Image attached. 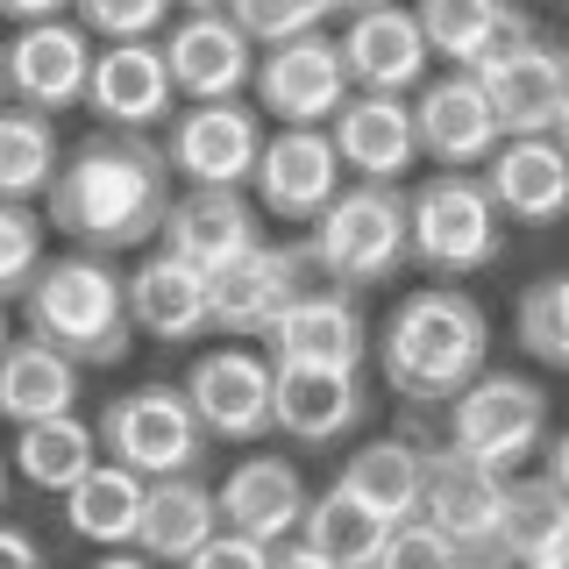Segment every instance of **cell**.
Wrapping results in <instances>:
<instances>
[{"label":"cell","mask_w":569,"mask_h":569,"mask_svg":"<svg viewBox=\"0 0 569 569\" xmlns=\"http://www.w3.org/2000/svg\"><path fill=\"white\" fill-rule=\"evenodd\" d=\"M356 506H370L378 520H413V512L427 506V441H406V435H385V441H363L342 477H335Z\"/></svg>","instance_id":"cell-30"},{"label":"cell","mask_w":569,"mask_h":569,"mask_svg":"<svg viewBox=\"0 0 569 569\" xmlns=\"http://www.w3.org/2000/svg\"><path fill=\"white\" fill-rule=\"evenodd\" d=\"M342 58H349V86H363V93H420L427 71H435V43L420 29V8L378 0V8L349 14Z\"/></svg>","instance_id":"cell-20"},{"label":"cell","mask_w":569,"mask_h":569,"mask_svg":"<svg viewBox=\"0 0 569 569\" xmlns=\"http://www.w3.org/2000/svg\"><path fill=\"white\" fill-rule=\"evenodd\" d=\"M213 491H221V520L228 527L257 533V541H271V548L284 533L307 527V506H313V491H307V477H299L292 456H242Z\"/></svg>","instance_id":"cell-25"},{"label":"cell","mask_w":569,"mask_h":569,"mask_svg":"<svg viewBox=\"0 0 569 569\" xmlns=\"http://www.w3.org/2000/svg\"><path fill=\"white\" fill-rule=\"evenodd\" d=\"M129 313H136L142 335H157V342L213 335V271H200L192 257H178V249L157 242L129 271Z\"/></svg>","instance_id":"cell-23"},{"label":"cell","mask_w":569,"mask_h":569,"mask_svg":"<svg viewBox=\"0 0 569 569\" xmlns=\"http://www.w3.org/2000/svg\"><path fill=\"white\" fill-rule=\"evenodd\" d=\"M14 342V335H8V299H0V349H8Z\"/></svg>","instance_id":"cell-47"},{"label":"cell","mask_w":569,"mask_h":569,"mask_svg":"<svg viewBox=\"0 0 569 569\" xmlns=\"http://www.w3.org/2000/svg\"><path fill=\"white\" fill-rule=\"evenodd\" d=\"M186 399L213 441H263L278 427V356H257L242 342L192 356Z\"/></svg>","instance_id":"cell-12"},{"label":"cell","mask_w":569,"mask_h":569,"mask_svg":"<svg viewBox=\"0 0 569 569\" xmlns=\"http://www.w3.org/2000/svg\"><path fill=\"white\" fill-rule=\"evenodd\" d=\"M0 100H8V43H0Z\"/></svg>","instance_id":"cell-48"},{"label":"cell","mask_w":569,"mask_h":569,"mask_svg":"<svg viewBox=\"0 0 569 569\" xmlns=\"http://www.w3.org/2000/svg\"><path fill=\"white\" fill-rule=\"evenodd\" d=\"M406 228H413V263L427 278H477L506 249V207L491 200L485 171H427L406 192Z\"/></svg>","instance_id":"cell-5"},{"label":"cell","mask_w":569,"mask_h":569,"mask_svg":"<svg viewBox=\"0 0 569 569\" xmlns=\"http://www.w3.org/2000/svg\"><path fill=\"white\" fill-rule=\"evenodd\" d=\"M171 8L178 0H71V14L93 36H107V43H121V36H164Z\"/></svg>","instance_id":"cell-38"},{"label":"cell","mask_w":569,"mask_h":569,"mask_svg":"<svg viewBox=\"0 0 569 569\" xmlns=\"http://www.w3.org/2000/svg\"><path fill=\"white\" fill-rule=\"evenodd\" d=\"M178 200V164L164 142H150V129H107L71 142L58 178L43 192V213L64 242L129 257L164 236V213Z\"/></svg>","instance_id":"cell-1"},{"label":"cell","mask_w":569,"mask_h":569,"mask_svg":"<svg viewBox=\"0 0 569 569\" xmlns=\"http://www.w3.org/2000/svg\"><path fill=\"white\" fill-rule=\"evenodd\" d=\"M64 164L58 114L29 100H0V200H43Z\"/></svg>","instance_id":"cell-33"},{"label":"cell","mask_w":569,"mask_h":569,"mask_svg":"<svg viewBox=\"0 0 569 569\" xmlns=\"http://www.w3.org/2000/svg\"><path fill=\"white\" fill-rule=\"evenodd\" d=\"M178 8H228V0H178Z\"/></svg>","instance_id":"cell-49"},{"label":"cell","mask_w":569,"mask_h":569,"mask_svg":"<svg viewBox=\"0 0 569 569\" xmlns=\"http://www.w3.org/2000/svg\"><path fill=\"white\" fill-rule=\"evenodd\" d=\"M71 0H0V14L8 22H43V14H64Z\"/></svg>","instance_id":"cell-43"},{"label":"cell","mask_w":569,"mask_h":569,"mask_svg":"<svg viewBox=\"0 0 569 569\" xmlns=\"http://www.w3.org/2000/svg\"><path fill=\"white\" fill-rule=\"evenodd\" d=\"M0 498H8V456H0Z\"/></svg>","instance_id":"cell-50"},{"label":"cell","mask_w":569,"mask_h":569,"mask_svg":"<svg viewBox=\"0 0 569 569\" xmlns=\"http://www.w3.org/2000/svg\"><path fill=\"white\" fill-rule=\"evenodd\" d=\"M427 520L449 527L462 562H506V520H512V470L456 449H427Z\"/></svg>","instance_id":"cell-7"},{"label":"cell","mask_w":569,"mask_h":569,"mask_svg":"<svg viewBox=\"0 0 569 569\" xmlns=\"http://www.w3.org/2000/svg\"><path fill=\"white\" fill-rule=\"evenodd\" d=\"M164 58H171L178 100H228L257 86L263 43L228 8H178V22L164 29Z\"/></svg>","instance_id":"cell-15"},{"label":"cell","mask_w":569,"mask_h":569,"mask_svg":"<svg viewBox=\"0 0 569 569\" xmlns=\"http://www.w3.org/2000/svg\"><path fill=\"white\" fill-rule=\"evenodd\" d=\"M43 263H50L43 200H0V299H22Z\"/></svg>","instance_id":"cell-37"},{"label":"cell","mask_w":569,"mask_h":569,"mask_svg":"<svg viewBox=\"0 0 569 569\" xmlns=\"http://www.w3.org/2000/svg\"><path fill=\"white\" fill-rule=\"evenodd\" d=\"M456 449L498 462V470H520L527 456L548 449V391L520 378V370H477L470 385L441 406Z\"/></svg>","instance_id":"cell-6"},{"label":"cell","mask_w":569,"mask_h":569,"mask_svg":"<svg viewBox=\"0 0 569 569\" xmlns=\"http://www.w3.org/2000/svg\"><path fill=\"white\" fill-rule=\"evenodd\" d=\"M477 79L491 86L506 136H548L556 114H562V93H569V50L527 29V36H512L506 50H491V58L477 64Z\"/></svg>","instance_id":"cell-21"},{"label":"cell","mask_w":569,"mask_h":569,"mask_svg":"<svg viewBox=\"0 0 569 569\" xmlns=\"http://www.w3.org/2000/svg\"><path fill=\"white\" fill-rule=\"evenodd\" d=\"M79 356H64L58 342H43L36 328H22L0 349V420L29 427L50 413H79Z\"/></svg>","instance_id":"cell-27"},{"label":"cell","mask_w":569,"mask_h":569,"mask_svg":"<svg viewBox=\"0 0 569 569\" xmlns=\"http://www.w3.org/2000/svg\"><path fill=\"white\" fill-rule=\"evenodd\" d=\"M548 477L569 491V427H562V435H548Z\"/></svg>","instance_id":"cell-44"},{"label":"cell","mask_w":569,"mask_h":569,"mask_svg":"<svg viewBox=\"0 0 569 569\" xmlns=\"http://www.w3.org/2000/svg\"><path fill=\"white\" fill-rule=\"evenodd\" d=\"M107 456L100 441V420H79V413H50V420H29L14 427V477H22L29 491H50L64 498L79 485L86 470Z\"/></svg>","instance_id":"cell-32"},{"label":"cell","mask_w":569,"mask_h":569,"mask_svg":"<svg viewBox=\"0 0 569 569\" xmlns=\"http://www.w3.org/2000/svg\"><path fill=\"white\" fill-rule=\"evenodd\" d=\"M413 114H420V150L449 171H485L491 150L506 142V121H498V100L477 71L449 64L441 79H427L413 93Z\"/></svg>","instance_id":"cell-16"},{"label":"cell","mask_w":569,"mask_h":569,"mask_svg":"<svg viewBox=\"0 0 569 569\" xmlns=\"http://www.w3.org/2000/svg\"><path fill=\"white\" fill-rule=\"evenodd\" d=\"M228 14L257 36V43H284V36H307L328 22V0H228Z\"/></svg>","instance_id":"cell-39"},{"label":"cell","mask_w":569,"mask_h":569,"mask_svg":"<svg viewBox=\"0 0 569 569\" xmlns=\"http://www.w3.org/2000/svg\"><path fill=\"white\" fill-rule=\"evenodd\" d=\"M22 328H36L43 342H58L64 356H79L86 370H114L136 342V313H129V278L114 271L107 249H64L22 292Z\"/></svg>","instance_id":"cell-3"},{"label":"cell","mask_w":569,"mask_h":569,"mask_svg":"<svg viewBox=\"0 0 569 569\" xmlns=\"http://www.w3.org/2000/svg\"><path fill=\"white\" fill-rule=\"evenodd\" d=\"M413 8H420V29L435 43V58L462 64V71H477L491 50H506L512 36L533 29L520 0H413Z\"/></svg>","instance_id":"cell-31"},{"label":"cell","mask_w":569,"mask_h":569,"mask_svg":"<svg viewBox=\"0 0 569 569\" xmlns=\"http://www.w3.org/2000/svg\"><path fill=\"white\" fill-rule=\"evenodd\" d=\"M342 186H349V164L335 150L328 121H278L263 157H257V178H249L257 207L284 228H313Z\"/></svg>","instance_id":"cell-9"},{"label":"cell","mask_w":569,"mask_h":569,"mask_svg":"<svg viewBox=\"0 0 569 569\" xmlns=\"http://www.w3.org/2000/svg\"><path fill=\"white\" fill-rule=\"evenodd\" d=\"M93 29L79 14H43V22H14L8 36V100H29L43 114H71L86 107V86H93Z\"/></svg>","instance_id":"cell-14"},{"label":"cell","mask_w":569,"mask_h":569,"mask_svg":"<svg viewBox=\"0 0 569 569\" xmlns=\"http://www.w3.org/2000/svg\"><path fill=\"white\" fill-rule=\"evenodd\" d=\"M100 441H107V456L136 462L142 477H178V470H200L207 462L213 435L192 413L186 385H136V391L100 406Z\"/></svg>","instance_id":"cell-8"},{"label":"cell","mask_w":569,"mask_h":569,"mask_svg":"<svg viewBox=\"0 0 569 569\" xmlns=\"http://www.w3.org/2000/svg\"><path fill=\"white\" fill-rule=\"evenodd\" d=\"M512 328H520V349L548 370H569V271L533 278L512 307Z\"/></svg>","instance_id":"cell-36"},{"label":"cell","mask_w":569,"mask_h":569,"mask_svg":"<svg viewBox=\"0 0 569 569\" xmlns=\"http://www.w3.org/2000/svg\"><path fill=\"white\" fill-rule=\"evenodd\" d=\"M506 562H527V569H569V491H562L548 470L512 485Z\"/></svg>","instance_id":"cell-34"},{"label":"cell","mask_w":569,"mask_h":569,"mask_svg":"<svg viewBox=\"0 0 569 569\" xmlns=\"http://www.w3.org/2000/svg\"><path fill=\"white\" fill-rule=\"evenodd\" d=\"M313 278H320V263H313L307 242H271L263 236L249 257H236L221 278H213V335H228V342H263Z\"/></svg>","instance_id":"cell-10"},{"label":"cell","mask_w":569,"mask_h":569,"mask_svg":"<svg viewBox=\"0 0 569 569\" xmlns=\"http://www.w3.org/2000/svg\"><path fill=\"white\" fill-rule=\"evenodd\" d=\"M485 186H491V200L506 207V221L556 228L569 213V150H562V136L556 129L548 136H506L491 150V164H485Z\"/></svg>","instance_id":"cell-24"},{"label":"cell","mask_w":569,"mask_h":569,"mask_svg":"<svg viewBox=\"0 0 569 569\" xmlns=\"http://www.w3.org/2000/svg\"><path fill=\"white\" fill-rule=\"evenodd\" d=\"M370 356L399 406H449L477 370H491V320L456 278H435L385 313Z\"/></svg>","instance_id":"cell-2"},{"label":"cell","mask_w":569,"mask_h":569,"mask_svg":"<svg viewBox=\"0 0 569 569\" xmlns=\"http://www.w3.org/2000/svg\"><path fill=\"white\" fill-rule=\"evenodd\" d=\"M142 506H150V477L121 456H100L79 485L64 491V520L79 541L93 548H136V527H142Z\"/></svg>","instance_id":"cell-29"},{"label":"cell","mask_w":569,"mask_h":569,"mask_svg":"<svg viewBox=\"0 0 569 569\" xmlns=\"http://www.w3.org/2000/svg\"><path fill=\"white\" fill-rule=\"evenodd\" d=\"M0 562L36 569V562H43V541H36V533H22V527H0Z\"/></svg>","instance_id":"cell-42"},{"label":"cell","mask_w":569,"mask_h":569,"mask_svg":"<svg viewBox=\"0 0 569 569\" xmlns=\"http://www.w3.org/2000/svg\"><path fill=\"white\" fill-rule=\"evenodd\" d=\"M192 562H200V569H278V548L221 520V527H213V541H207V548H200Z\"/></svg>","instance_id":"cell-41"},{"label":"cell","mask_w":569,"mask_h":569,"mask_svg":"<svg viewBox=\"0 0 569 569\" xmlns=\"http://www.w3.org/2000/svg\"><path fill=\"white\" fill-rule=\"evenodd\" d=\"M385 562H391V569H427V562H462V548H456V533H449V527H435L427 512H413V520L391 527Z\"/></svg>","instance_id":"cell-40"},{"label":"cell","mask_w":569,"mask_h":569,"mask_svg":"<svg viewBox=\"0 0 569 569\" xmlns=\"http://www.w3.org/2000/svg\"><path fill=\"white\" fill-rule=\"evenodd\" d=\"M335 14H356V8H378V0H328Z\"/></svg>","instance_id":"cell-45"},{"label":"cell","mask_w":569,"mask_h":569,"mask_svg":"<svg viewBox=\"0 0 569 569\" xmlns=\"http://www.w3.org/2000/svg\"><path fill=\"white\" fill-rule=\"evenodd\" d=\"M328 129H335V150H342L349 178H385V186H399L427 157L420 150V114H413L406 93H363V86H356Z\"/></svg>","instance_id":"cell-22"},{"label":"cell","mask_w":569,"mask_h":569,"mask_svg":"<svg viewBox=\"0 0 569 569\" xmlns=\"http://www.w3.org/2000/svg\"><path fill=\"white\" fill-rule=\"evenodd\" d=\"M86 107H93L107 129H157V121H171L178 79H171V58H164V36H121V43H100Z\"/></svg>","instance_id":"cell-19"},{"label":"cell","mask_w":569,"mask_h":569,"mask_svg":"<svg viewBox=\"0 0 569 569\" xmlns=\"http://www.w3.org/2000/svg\"><path fill=\"white\" fill-rule=\"evenodd\" d=\"M363 370H313V363H278V435L328 449L349 427H363Z\"/></svg>","instance_id":"cell-26"},{"label":"cell","mask_w":569,"mask_h":569,"mask_svg":"<svg viewBox=\"0 0 569 569\" xmlns=\"http://www.w3.org/2000/svg\"><path fill=\"white\" fill-rule=\"evenodd\" d=\"M263 221H271V213L257 207V192H249V186H186L171 200L164 236H157V242L221 278L236 257H249V249L263 242Z\"/></svg>","instance_id":"cell-18"},{"label":"cell","mask_w":569,"mask_h":569,"mask_svg":"<svg viewBox=\"0 0 569 569\" xmlns=\"http://www.w3.org/2000/svg\"><path fill=\"white\" fill-rule=\"evenodd\" d=\"M271 356L278 363H313V370H363L370 349H378V335H370V320L356 313V292L349 284H307V292L284 307V320L271 335Z\"/></svg>","instance_id":"cell-17"},{"label":"cell","mask_w":569,"mask_h":569,"mask_svg":"<svg viewBox=\"0 0 569 569\" xmlns=\"http://www.w3.org/2000/svg\"><path fill=\"white\" fill-rule=\"evenodd\" d=\"M307 249H313V263H320L328 284H349V292L391 284L399 263H413L406 192L385 186V178H349V186L328 200V213L307 228Z\"/></svg>","instance_id":"cell-4"},{"label":"cell","mask_w":569,"mask_h":569,"mask_svg":"<svg viewBox=\"0 0 569 569\" xmlns=\"http://www.w3.org/2000/svg\"><path fill=\"white\" fill-rule=\"evenodd\" d=\"M221 527V491L200 485V470H178V477H150V506H142L136 527V556L150 562H192Z\"/></svg>","instance_id":"cell-28"},{"label":"cell","mask_w":569,"mask_h":569,"mask_svg":"<svg viewBox=\"0 0 569 569\" xmlns=\"http://www.w3.org/2000/svg\"><path fill=\"white\" fill-rule=\"evenodd\" d=\"M556 136H562V150H569V93H562V114H556Z\"/></svg>","instance_id":"cell-46"},{"label":"cell","mask_w":569,"mask_h":569,"mask_svg":"<svg viewBox=\"0 0 569 569\" xmlns=\"http://www.w3.org/2000/svg\"><path fill=\"white\" fill-rule=\"evenodd\" d=\"M299 533L328 556V569H378L385 548H391V520H378L370 506H356L342 485H328V498H313Z\"/></svg>","instance_id":"cell-35"},{"label":"cell","mask_w":569,"mask_h":569,"mask_svg":"<svg viewBox=\"0 0 569 569\" xmlns=\"http://www.w3.org/2000/svg\"><path fill=\"white\" fill-rule=\"evenodd\" d=\"M249 93H257V107L271 121H335L342 100L356 93L342 36L307 29V36H284V43H263L257 86H249Z\"/></svg>","instance_id":"cell-13"},{"label":"cell","mask_w":569,"mask_h":569,"mask_svg":"<svg viewBox=\"0 0 569 569\" xmlns=\"http://www.w3.org/2000/svg\"><path fill=\"white\" fill-rule=\"evenodd\" d=\"M263 142H271L263 107L228 93V100H186V114H171L164 150H171V164H178L186 186H249Z\"/></svg>","instance_id":"cell-11"}]
</instances>
